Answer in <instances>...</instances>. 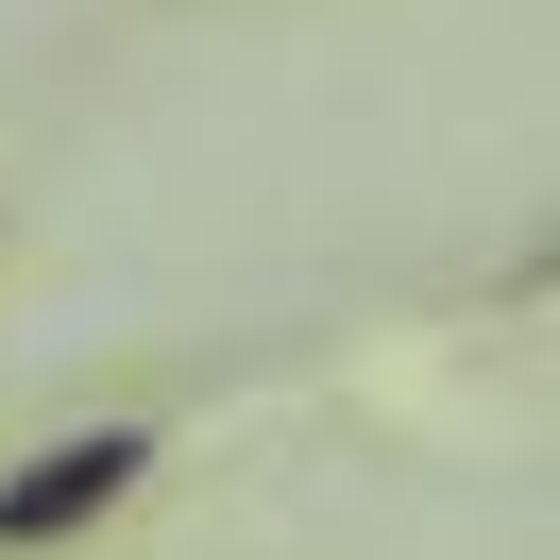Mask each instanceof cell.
Segmentation results:
<instances>
[{
    "mask_svg": "<svg viewBox=\"0 0 560 560\" xmlns=\"http://www.w3.org/2000/svg\"><path fill=\"white\" fill-rule=\"evenodd\" d=\"M137 476H153V442H137V424H85V442H51V458H18V476H0V544H51V526L119 510Z\"/></svg>",
    "mask_w": 560,
    "mask_h": 560,
    "instance_id": "cell-1",
    "label": "cell"
}]
</instances>
